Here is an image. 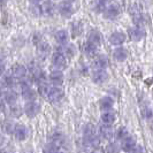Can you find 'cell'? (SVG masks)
Here are the masks:
<instances>
[{"label": "cell", "instance_id": "f35d334b", "mask_svg": "<svg viewBox=\"0 0 153 153\" xmlns=\"http://www.w3.org/2000/svg\"><path fill=\"white\" fill-rule=\"evenodd\" d=\"M5 106H6V102L4 101V99L0 97V112L5 111Z\"/></svg>", "mask_w": 153, "mask_h": 153}, {"label": "cell", "instance_id": "ab89813d", "mask_svg": "<svg viewBox=\"0 0 153 153\" xmlns=\"http://www.w3.org/2000/svg\"><path fill=\"white\" fill-rule=\"evenodd\" d=\"M6 90V86L4 85V83H2V81H0V96L4 93V91Z\"/></svg>", "mask_w": 153, "mask_h": 153}, {"label": "cell", "instance_id": "30bf717a", "mask_svg": "<svg viewBox=\"0 0 153 153\" xmlns=\"http://www.w3.org/2000/svg\"><path fill=\"white\" fill-rule=\"evenodd\" d=\"M40 8H42V14H43V15L52 16V15H54V13L56 12V6L54 5V2H52L51 0L44 1V2L40 5Z\"/></svg>", "mask_w": 153, "mask_h": 153}, {"label": "cell", "instance_id": "ee69618b", "mask_svg": "<svg viewBox=\"0 0 153 153\" xmlns=\"http://www.w3.org/2000/svg\"><path fill=\"white\" fill-rule=\"evenodd\" d=\"M63 1H67V2H70V4H73L75 0H63Z\"/></svg>", "mask_w": 153, "mask_h": 153}, {"label": "cell", "instance_id": "e575fe53", "mask_svg": "<svg viewBox=\"0 0 153 153\" xmlns=\"http://www.w3.org/2000/svg\"><path fill=\"white\" fill-rule=\"evenodd\" d=\"M30 13L35 16L43 15V14H42V8H40V5H39V4H31Z\"/></svg>", "mask_w": 153, "mask_h": 153}, {"label": "cell", "instance_id": "f1b7e54d", "mask_svg": "<svg viewBox=\"0 0 153 153\" xmlns=\"http://www.w3.org/2000/svg\"><path fill=\"white\" fill-rule=\"evenodd\" d=\"M84 137H91V136H96L97 135V128L92 124V123H88L84 127Z\"/></svg>", "mask_w": 153, "mask_h": 153}, {"label": "cell", "instance_id": "6da1fadb", "mask_svg": "<svg viewBox=\"0 0 153 153\" xmlns=\"http://www.w3.org/2000/svg\"><path fill=\"white\" fill-rule=\"evenodd\" d=\"M52 65L58 70H63L67 67V59L62 54V52H55L52 55Z\"/></svg>", "mask_w": 153, "mask_h": 153}, {"label": "cell", "instance_id": "f6af8a7d", "mask_svg": "<svg viewBox=\"0 0 153 153\" xmlns=\"http://www.w3.org/2000/svg\"><path fill=\"white\" fill-rule=\"evenodd\" d=\"M8 0H0V2H1V4H5V2H7Z\"/></svg>", "mask_w": 153, "mask_h": 153}, {"label": "cell", "instance_id": "2e32d148", "mask_svg": "<svg viewBox=\"0 0 153 153\" xmlns=\"http://www.w3.org/2000/svg\"><path fill=\"white\" fill-rule=\"evenodd\" d=\"M12 76H14L19 81V79H22L27 76V68L22 66V65H16L13 67L12 70Z\"/></svg>", "mask_w": 153, "mask_h": 153}, {"label": "cell", "instance_id": "ba28073f", "mask_svg": "<svg viewBox=\"0 0 153 153\" xmlns=\"http://www.w3.org/2000/svg\"><path fill=\"white\" fill-rule=\"evenodd\" d=\"M63 78H65L63 73H62L61 70H58V69L52 70V71L50 73V75H48L50 82L53 85H58V86H60V85L63 83Z\"/></svg>", "mask_w": 153, "mask_h": 153}, {"label": "cell", "instance_id": "7bdbcfd3", "mask_svg": "<svg viewBox=\"0 0 153 153\" xmlns=\"http://www.w3.org/2000/svg\"><path fill=\"white\" fill-rule=\"evenodd\" d=\"M42 0H30V2L31 4H39Z\"/></svg>", "mask_w": 153, "mask_h": 153}, {"label": "cell", "instance_id": "4316f807", "mask_svg": "<svg viewBox=\"0 0 153 153\" xmlns=\"http://www.w3.org/2000/svg\"><path fill=\"white\" fill-rule=\"evenodd\" d=\"M15 123L13 122L12 120H5L2 124H1V129L2 131L5 132V134H7V135H10V134H13L14 132V129H15Z\"/></svg>", "mask_w": 153, "mask_h": 153}, {"label": "cell", "instance_id": "e0dca14e", "mask_svg": "<svg viewBox=\"0 0 153 153\" xmlns=\"http://www.w3.org/2000/svg\"><path fill=\"white\" fill-rule=\"evenodd\" d=\"M69 40V35L66 30H58L55 32V42L59 44V45H66L68 44Z\"/></svg>", "mask_w": 153, "mask_h": 153}, {"label": "cell", "instance_id": "cb8c5ba5", "mask_svg": "<svg viewBox=\"0 0 153 153\" xmlns=\"http://www.w3.org/2000/svg\"><path fill=\"white\" fill-rule=\"evenodd\" d=\"M101 121L104 124H112L115 122V114L112 111H104L101 113Z\"/></svg>", "mask_w": 153, "mask_h": 153}, {"label": "cell", "instance_id": "44dd1931", "mask_svg": "<svg viewBox=\"0 0 153 153\" xmlns=\"http://www.w3.org/2000/svg\"><path fill=\"white\" fill-rule=\"evenodd\" d=\"M93 63H94L97 69H105L108 66V58L106 55H102V54L97 55Z\"/></svg>", "mask_w": 153, "mask_h": 153}, {"label": "cell", "instance_id": "9c48e42d", "mask_svg": "<svg viewBox=\"0 0 153 153\" xmlns=\"http://www.w3.org/2000/svg\"><path fill=\"white\" fill-rule=\"evenodd\" d=\"M100 143L99 137L96 135V136H91V137H84V146L86 152L94 150V149H98Z\"/></svg>", "mask_w": 153, "mask_h": 153}, {"label": "cell", "instance_id": "1f68e13d", "mask_svg": "<svg viewBox=\"0 0 153 153\" xmlns=\"http://www.w3.org/2000/svg\"><path fill=\"white\" fill-rule=\"evenodd\" d=\"M83 51H84V53L88 55V56H93L96 52H97V47L94 45H92L90 43H86L83 47Z\"/></svg>", "mask_w": 153, "mask_h": 153}, {"label": "cell", "instance_id": "f546056e", "mask_svg": "<svg viewBox=\"0 0 153 153\" xmlns=\"http://www.w3.org/2000/svg\"><path fill=\"white\" fill-rule=\"evenodd\" d=\"M44 153H60L59 145L55 144V143L50 142L48 144H46V145L44 146Z\"/></svg>", "mask_w": 153, "mask_h": 153}, {"label": "cell", "instance_id": "5b68a950", "mask_svg": "<svg viewBox=\"0 0 153 153\" xmlns=\"http://www.w3.org/2000/svg\"><path fill=\"white\" fill-rule=\"evenodd\" d=\"M108 79V74L105 69H96L92 74V81L96 84H102Z\"/></svg>", "mask_w": 153, "mask_h": 153}, {"label": "cell", "instance_id": "60d3db41", "mask_svg": "<svg viewBox=\"0 0 153 153\" xmlns=\"http://www.w3.org/2000/svg\"><path fill=\"white\" fill-rule=\"evenodd\" d=\"M4 143H5V138H4V136L0 134V147L4 145Z\"/></svg>", "mask_w": 153, "mask_h": 153}, {"label": "cell", "instance_id": "9a60e30c", "mask_svg": "<svg viewBox=\"0 0 153 153\" xmlns=\"http://www.w3.org/2000/svg\"><path fill=\"white\" fill-rule=\"evenodd\" d=\"M129 37L134 42H139V40H142L145 37V32L142 30L140 28L135 27V28H131L130 30H129Z\"/></svg>", "mask_w": 153, "mask_h": 153}, {"label": "cell", "instance_id": "52a82bcc", "mask_svg": "<svg viewBox=\"0 0 153 153\" xmlns=\"http://www.w3.org/2000/svg\"><path fill=\"white\" fill-rule=\"evenodd\" d=\"M13 135L15 136L17 140H25L29 136V129L23 124H19V126H15Z\"/></svg>", "mask_w": 153, "mask_h": 153}, {"label": "cell", "instance_id": "ffe728a7", "mask_svg": "<svg viewBox=\"0 0 153 153\" xmlns=\"http://www.w3.org/2000/svg\"><path fill=\"white\" fill-rule=\"evenodd\" d=\"M8 114L10 115L12 117H15V119L21 117L23 114V108L20 105H17V104H12L8 107Z\"/></svg>", "mask_w": 153, "mask_h": 153}, {"label": "cell", "instance_id": "b9f144b4", "mask_svg": "<svg viewBox=\"0 0 153 153\" xmlns=\"http://www.w3.org/2000/svg\"><path fill=\"white\" fill-rule=\"evenodd\" d=\"M88 153H102L100 151L99 149H94V150H91V151H89Z\"/></svg>", "mask_w": 153, "mask_h": 153}, {"label": "cell", "instance_id": "d590c367", "mask_svg": "<svg viewBox=\"0 0 153 153\" xmlns=\"http://www.w3.org/2000/svg\"><path fill=\"white\" fill-rule=\"evenodd\" d=\"M62 139H63V135H62L61 132H52L51 136H50V140L52 143H55V144L60 143Z\"/></svg>", "mask_w": 153, "mask_h": 153}, {"label": "cell", "instance_id": "8d00e7d4", "mask_svg": "<svg viewBox=\"0 0 153 153\" xmlns=\"http://www.w3.org/2000/svg\"><path fill=\"white\" fill-rule=\"evenodd\" d=\"M142 113H143V116H144V117H151V109L149 107H145V109L143 108V109H142Z\"/></svg>", "mask_w": 153, "mask_h": 153}, {"label": "cell", "instance_id": "277c9868", "mask_svg": "<svg viewBox=\"0 0 153 153\" xmlns=\"http://www.w3.org/2000/svg\"><path fill=\"white\" fill-rule=\"evenodd\" d=\"M40 112V105L36 101H30V102H27L25 106L23 108V113L28 115L29 117H35L37 116Z\"/></svg>", "mask_w": 153, "mask_h": 153}, {"label": "cell", "instance_id": "4fadbf2b", "mask_svg": "<svg viewBox=\"0 0 153 153\" xmlns=\"http://www.w3.org/2000/svg\"><path fill=\"white\" fill-rule=\"evenodd\" d=\"M126 38H127V37H126V35L123 33L122 31H115V32H113V33L111 35L109 42H111L112 45L120 46L126 42Z\"/></svg>", "mask_w": 153, "mask_h": 153}, {"label": "cell", "instance_id": "8992f818", "mask_svg": "<svg viewBox=\"0 0 153 153\" xmlns=\"http://www.w3.org/2000/svg\"><path fill=\"white\" fill-rule=\"evenodd\" d=\"M58 10H59V13L61 14L62 16H65V17H69V16H71L74 14V7H73V4H70V2H67V1H62L59 4V6H58Z\"/></svg>", "mask_w": 153, "mask_h": 153}, {"label": "cell", "instance_id": "ac0fdd59", "mask_svg": "<svg viewBox=\"0 0 153 153\" xmlns=\"http://www.w3.org/2000/svg\"><path fill=\"white\" fill-rule=\"evenodd\" d=\"M113 56L116 61L122 62L128 58V51L124 47H116L113 51Z\"/></svg>", "mask_w": 153, "mask_h": 153}, {"label": "cell", "instance_id": "3957f363", "mask_svg": "<svg viewBox=\"0 0 153 153\" xmlns=\"http://www.w3.org/2000/svg\"><path fill=\"white\" fill-rule=\"evenodd\" d=\"M65 92L62 90V88L58 86V85H53V86H50V90H48V93L46 96V98L50 100V101H59L63 97Z\"/></svg>", "mask_w": 153, "mask_h": 153}, {"label": "cell", "instance_id": "7c38bea8", "mask_svg": "<svg viewBox=\"0 0 153 153\" xmlns=\"http://www.w3.org/2000/svg\"><path fill=\"white\" fill-rule=\"evenodd\" d=\"M88 43L94 45L96 47L100 46L101 43H102V36H101V33L97 30L90 31L89 32V36H88Z\"/></svg>", "mask_w": 153, "mask_h": 153}, {"label": "cell", "instance_id": "d6a6232c", "mask_svg": "<svg viewBox=\"0 0 153 153\" xmlns=\"http://www.w3.org/2000/svg\"><path fill=\"white\" fill-rule=\"evenodd\" d=\"M115 137L117 138L119 140H123L127 137H129V132H128V130L126 128H119L117 131H116V134H115Z\"/></svg>", "mask_w": 153, "mask_h": 153}, {"label": "cell", "instance_id": "484cf974", "mask_svg": "<svg viewBox=\"0 0 153 153\" xmlns=\"http://www.w3.org/2000/svg\"><path fill=\"white\" fill-rule=\"evenodd\" d=\"M4 85L6 86V89H12V90H15L16 85H17V79L12 75H7V76L4 77V81H2Z\"/></svg>", "mask_w": 153, "mask_h": 153}, {"label": "cell", "instance_id": "8fae6325", "mask_svg": "<svg viewBox=\"0 0 153 153\" xmlns=\"http://www.w3.org/2000/svg\"><path fill=\"white\" fill-rule=\"evenodd\" d=\"M1 98L4 99L5 102H7L8 105H12V104H16L17 101V93L15 90H12V89H6L4 93L1 94Z\"/></svg>", "mask_w": 153, "mask_h": 153}, {"label": "cell", "instance_id": "d4e9b609", "mask_svg": "<svg viewBox=\"0 0 153 153\" xmlns=\"http://www.w3.org/2000/svg\"><path fill=\"white\" fill-rule=\"evenodd\" d=\"M36 45H37V50H38L39 55L46 56L47 54L50 53V45H48L47 42H45V40H39Z\"/></svg>", "mask_w": 153, "mask_h": 153}, {"label": "cell", "instance_id": "603a6c76", "mask_svg": "<svg viewBox=\"0 0 153 153\" xmlns=\"http://www.w3.org/2000/svg\"><path fill=\"white\" fill-rule=\"evenodd\" d=\"M22 92V97L24 101H27V102H30V101H36V98H37V92L35 91L33 89H27V90H24V91H21Z\"/></svg>", "mask_w": 153, "mask_h": 153}, {"label": "cell", "instance_id": "4dcf8cb0", "mask_svg": "<svg viewBox=\"0 0 153 153\" xmlns=\"http://www.w3.org/2000/svg\"><path fill=\"white\" fill-rule=\"evenodd\" d=\"M107 153H120L122 150H121V145L116 142H112L107 145Z\"/></svg>", "mask_w": 153, "mask_h": 153}, {"label": "cell", "instance_id": "74e56055", "mask_svg": "<svg viewBox=\"0 0 153 153\" xmlns=\"http://www.w3.org/2000/svg\"><path fill=\"white\" fill-rule=\"evenodd\" d=\"M5 70H6V66H5V62L0 59V77L5 74Z\"/></svg>", "mask_w": 153, "mask_h": 153}, {"label": "cell", "instance_id": "7a4b0ae2", "mask_svg": "<svg viewBox=\"0 0 153 153\" xmlns=\"http://www.w3.org/2000/svg\"><path fill=\"white\" fill-rule=\"evenodd\" d=\"M102 13H104V16H105L106 19L114 20V19H116L117 16L120 15L121 8H120V6H119L117 4H109L108 6L105 7Z\"/></svg>", "mask_w": 153, "mask_h": 153}, {"label": "cell", "instance_id": "5bb4252c", "mask_svg": "<svg viewBox=\"0 0 153 153\" xmlns=\"http://www.w3.org/2000/svg\"><path fill=\"white\" fill-rule=\"evenodd\" d=\"M121 142H122V143L120 144V145H121V150L127 153H131L134 151V149L137 146L135 139H132L131 137H127L126 139L121 140Z\"/></svg>", "mask_w": 153, "mask_h": 153}, {"label": "cell", "instance_id": "d6986e66", "mask_svg": "<svg viewBox=\"0 0 153 153\" xmlns=\"http://www.w3.org/2000/svg\"><path fill=\"white\" fill-rule=\"evenodd\" d=\"M98 104H99L100 109H102V111H111L112 107L114 106V100L111 97H102L99 100Z\"/></svg>", "mask_w": 153, "mask_h": 153}, {"label": "cell", "instance_id": "836d02e7", "mask_svg": "<svg viewBox=\"0 0 153 153\" xmlns=\"http://www.w3.org/2000/svg\"><path fill=\"white\" fill-rule=\"evenodd\" d=\"M48 90H50V85L44 83V82H42V83H39L38 85V92L40 96H43V97H46L47 96V93H48Z\"/></svg>", "mask_w": 153, "mask_h": 153}, {"label": "cell", "instance_id": "7402d4cb", "mask_svg": "<svg viewBox=\"0 0 153 153\" xmlns=\"http://www.w3.org/2000/svg\"><path fill=\"white\" fill-rule=\"evenodd\" d=\"M100 136L105 139H111L113 136V129L111 127V124H102L99 128Z\"/></svg>", "mask_w": 153, "mask_h": 153}, {"label": "cell", "instance_id": "83f0119b", "mask_svg": "<svg viewBox=\"0 0 153 153\" xmlns=\"http://www.w3.org/2000/svg\"><path fill=\"white\" fill-rule=\"evenodd\" d=\"M62 54L68 58H74L76 54V47L71 44H66V45H63V53Z\"/></svg>", "mask_w": 153, "mask_h": 153}]
</instances>
